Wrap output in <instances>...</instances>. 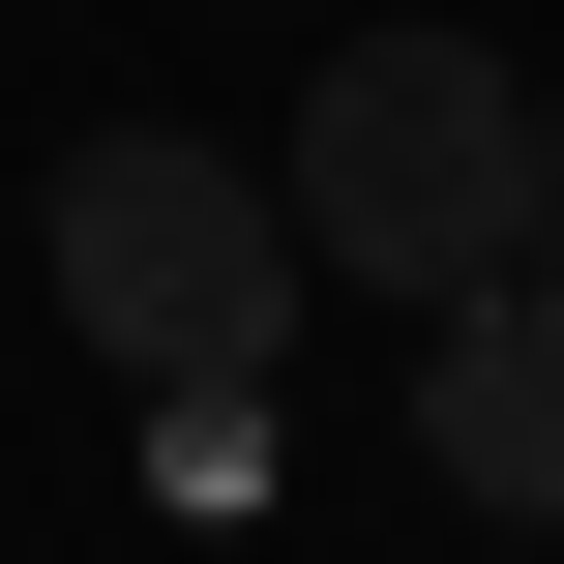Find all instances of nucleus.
Instances as JSON below:
<instances>
[{
  "mask_svg": "<svg viewBox=\"0 0 564 564\" xmlns=\"http://www.w3.org/2000/svg\"><path fill=\"white\" fill-rule=\"evenodd\" d=\"M297 268H416V297H476V268H535V89L476 59V30H357L327 89H297Z\"/></svg>",
  "mask_w": 564,
  "mask_h": 564,
  "instance_id": "obj_1",
  "label": "nucleus"
},
{
  "mask_svg": "<svg viewBox=\"0 0 564 564\" xmlns=\"http://www.w3.org/2000/svg\"><path fill=\"white\" fill-rule=\"evenodd\" d=\"M59 327H89L119 387H268L297 208H268L238 149H59Z\"/></svg>",
  "mask_w": 564,
  "mask_h": 564,
  "instance_id": "obj_2",
  "label": "nucleus"
},
{
  "mask_svg": "<svg viewBox=\"0 0 564 564\" xmlns=\"http://www.w3.org/2000/svg\"><path fill=\"white\" fill-rule=\"evenodd\" d=\"M416 446H446V506L564 535V268H476V297H446V357H416Z\"/></svg>",
  "mask_w": 564,
  "mask_h": 564,
  "instance_id": "obj_3",
  "label": "nucleus"
},
{
  "mask_svg": "<svg viewBox=\"0 0 564 564\" xmlns=\"http://www.w3.org/2000/svg\"><path fill=\"white\" fill-rule=\"evenodd\" d=\"M149 506L238 535V506H268V387H149Z\"/></svg>",
  "mask_w": 564,
  "mask_h": 564,
  "instance_id": "obj_4",
  "label": "nucleus"
},
{
  "mask_svg": "<svg viewBox=\"0 0 564 564\" xmlns=\"http://www.w3.org/2000/svg\"><path fill=\"white\" fill-rule=\"evenodd\" d=\"M535 238H564V119H535Z\"/></svg>",
  "mask_w": 564,
  "mask_h": 564,
  "instance_id": "obj_5",
  "label": "nucleus"
}]
</instances>
